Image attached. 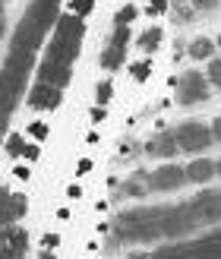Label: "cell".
Wrapping results in <instances>:
<instances>
[{
    "mask_svg": "<svg viewBox=\"0 0 221 259\" xmlns=\"http://www.w3.org/2000/svg\"><path fill=\"white\" fill-rule=\"evenodd\" d=\"M152 76H155V60L152 57H139L136 63H129V79L136 85H146Z\"/></svg>",
    "mask_w": 221,
    "mask_h": 259,
    "instance_id": "13",
    "label": "cell"
},
{
    "mask_svg": "<svg viewBox=\"0 0 221 259\" xmlns=\"http://www.w3.org/2000/svg\"><path fill=\"white\" fill-rule=\"evenodd\" d=\"M174 139H177L180 152H190L193 158H199V155H202L205 149H212V142H215L212 126H205V123H199V120H187V123L174 126Z\"/></svg>",
    "mask_w": 221,
    "mask_h": 259,
    "instance_id": "1",
    "label": "cell"
},
{
    "mask_svg": "<svg viewBox=\"0 0 221 259\" xmlns=\"http://www.w3.org/2000/svg\"><path fill=\"white\" fill-rule=\"evenodd\" d=\"M38 158H41V146H38V142H32V146L25 149V155H22V161H29V164H35Z\"/></svg>",
    "mask_w": 221,
    "mask_h": 259,
    "instance_id": "27",
    "label": "cell"
},
{
    "mask_svg": "<svg viewBox=\"0 0 221 259\" xmlns=\"http://www.w3.org/2000/svg\"><path fill=\"white\" fill-rule=\"evenodd\" d=\"M187 167V184H209V180H215L218 174H215V161L212 158H202V155H199V158H193L190 164H184Z\"/></svg>",
    "mask_w": 221,
    "mask_h": 259,
    "instance_id": "9",
    "label": "cell"
},
{
    "mask_svg": "<svg viewBox=\"0 0 221 259\" xmlns=\"http://www.w3.org/2000/svg\"><path fill=\"white\" fill-rule=\"evenodd\" d=\"M60 101H63V92L57 85L38 82L29 92V98H25V105H29V111H35V114H51V111L60 108Z\"/></svg>",
    "mask_w": 221,
    "mask_h": 259,
    "instance_id": "4",
    "label": "cell"
},
{
    "mask_svg": "<svg viewBox=\"0 0 221 259\" xmlns=\"http://www.w3.org/2000/svg\"><path fill=\"white\" fill-rule=\"evenodd\" d=\"M70 67L67 63H60V60H54V57H48L45 54V60L38 63V82H48V85H57V89H63L70 82Z\"/></svg>",
    "mask_w": 221,
    "mask_h": 259,
    "instance_id": "6",
    "label": "cell"
},
{
    "mask_svg": "<svg viewBox=\"0 0 221 259\" xmlns=\"http://www.w3.org/2000/svg\"><path fill=\"white\" fill-rule=\"evenodd\" d=\"M60 243H63V237L57 234V231H45V234H41V250H51V253H54Z\"/></svg>",
    "mask_w": 221,
    "mask_h": 259,
    "instance_id": "23",
    "label": "cell"
},
{
    "mask_svg": "<svg viewBox=\"0 0 221 259\" xmlns=\"http://www.w3.org/2000/svg\"><path fill=\"white\" fill-rule=\"evenodd\" d=\"M212 98V82L209 76L199 73V70H187L180 76V85H177V105L180 108H193V105H205Z\"/></svg>",
    "mask_w": 221,
    "mask_h": 259,
    "instance_id": "2",
    "label": "cell"
},
{
    "mask_svg": "<svg viewBox=\"0 0 221 259\" xmlns=\"http://www.w3.org/2000/svg\"><path fill=\"white\" fill-rule=\"evenodd\" d=\"M212 136H215V142H221V114L212 120Z\"/></svg>",
    "mask_w": 221,
    "mask_h": 259,
    "instance_id": "31",
    "label": "cell"
},
{
    "mask_svg": "<svg viewBox=\"0 0 221 259\" xmlns=\"http://www.w3.org/2000/svg\"><path fill=\"white\" fill-rule=\"evenodd\" d=\"M29 146H32V139L25 136V130H10V133H7V146H4L7 161H22V155H25Z\"/></svg>",
    "mask_w": 221,
    "mask_h": 259,
    "instance_id": "12",
    "label": "cell"
},
{
    "mask_svg": "<svg viewBox=\"0 0 221 259\" xmlns=\"http://www.w3.org/2000/svg\"><path fill=\"white\" fill-rule=\"evenodd\" d=\"M82 196H85L82 184H67V187H63V199H67V202H79Z\"/></svg>",
    "mask_w": 221,
    "mask_h": 259,
    "instance_id": "25",
    "label": "cell"
},
{
    "mask_svg": "<svg viewBox=\"0 0 221 259\" xmlns=\"http://www.w3.org/2000/svg\"><path fill=\"white\" fill-rule=\"evenodd\" d=\"M184 54H187V45H184V41H174V48H171V60H180Z\"/></svg>",
    "mask_w": 221,
    "mask_h": 259,
    "instance_id": "30",
    "label": "cell"
},
{
    "mask_svg": "<svg viewBox=\"0 0 221 259\" xmlns=\"http://www.w3.org/2000/svg\"><path fill=\"white\" fill-rule=\"evenodd\" d=\"M54 218H57V222H70V218H73V209H70V205H60V209L54 212Z\"/></svg>",
    "mask_w": 221,
    "mask_h": 259,
    "instance_id": "29",
    "label": "cell"
},
{
    "mask_svg": "<svg viewBox=\"0 0 221 259\" xmlns=\"http://www.w3.org/2000/svg\"><path fill=\"white\" fill-rule=\"evenodd\" d=\"M218 4L221 0H190V7L196 13H212V10H218Z\"/></svg>",
    "mask_w": 221,
    "mask_h": 259,
    "instance_id": "26",
    "label": "cell"
},
{
    "mask_svg": "<svg viewBox=\"0 0 221 259\" xmlns=\"http://www.w3.org/2000/svg\"><path fill=\"white\" fill-rule=\"evenodd\" d=\"M215 174H218V177H221V158H218V161H215Z\"/></svg>",
    "mask_w": 221,
    "mask_h": 259,
    "instance_id": "33",
    "label": "cell"
},
{
    "mask_svg": "<svg viewBox=\"0 0 221 259\" xmlns=\"http://www.w3.org/2000/svg\"><path fill=\"white\" fill-rule=\"evenodd\" d=\"M146 152H149V155H158V158H164V161H171L174 155L180 152L177 139H174V130H171V133H161V136L149 139V142H146Z\"/></svg>",
    "mask_w": 221,
    "mask_h": 259,
    "instance_id": "11",
    "label": "cell"
},
{
    "mask_svg": "<svg viewBox=\"0 0 221 259\" xmlns=\"http://www.w3.org/2000/svg\"><path fill=\"white\" fill-rule=\"evenodd\" d=\"M193 215H196V222H218L221 218V193H202V196L193 199Z\"/></svg>",
    "mask_w": 221,
    "mask_h": 259,
    "instance_id": "7",
    "label": "cell"
},
{
    "mask_svg": "<svg viewBox=\"0 0 221 259\" xmlns=\"http://www.w3.org/2000/svg\"><path fill=\"white\" fill-rule=\"evenodd\" d=\"M38 259H57V253H51V250H41V253H38Z\"/></svg>",
    "mask_w": 221,
    "mask_h": 259,
    "instance_id": "32",
    "label": "cell"
},
{
    "mask_svg": "<svg viewBox=\"0 0 221 259\" xmlns=\"http://www.w3.org/2000/svg\"><path fill=\"white\" fill-rule=\"evenodd\" d=\"M51 133H54V126H51V120H45V117L25 123V136H29L32 142H38V146H45V142L51 139Z\"/></svg>",
    "mask_w": 221,
    "mask_h": 259,
    "instance_id": "14",
    "label": "cell"
},
{
    "mask_svg": "<svg viewBox=\"0 0 221 259\" xmlns=\"http://www.w3.org/2000/svg\"><path fill=\"white\" fill-rule=\"evenodd\" d=\"M171 16H174L180 25H187L193 16H196V10L190 7V0H171Z\"/></svg>",
    "mask_w": 221,
    "mask_h": 259,
    "instance_id": "18",
    "label": "cell"
},
{
    "mask_svg": "<svg viewBox=\"0 0 221 259\" xmlns=\"http://www.w3.org/2000/svg\"><path fill=\"white\" fill-rule=\"evenodd\" d=\"M215 41H218V48H221V32H218V38H215Z\"/></svg>",
    "mask_w": 221,
    "mask_h": 259,
    "instance_id": "34",
    "label": "cell"
},
{
    "mask_svg": "<svg viewBox=\"0 0 221 259\" xmlns=\"http://www.w3.org/2000/svg\"><path fill=\"white\" fill-rule=\"evenodd\" d=\"M10 177L16 180V184H29V180H32V164L29 161H16L13 171H10Z\"/></svg>",
    "mask_w": 221,
    "mask_h": 259,
    "instance_id": "20",
    "label": "cell"
},
{
    "mask_svg": "<svg viewBox=\"0 0 221 259\" xmlns=\"http://www.w3.org/2000/svg\"><path fill=\"white\" fill-rule=\"evenodd\" d=\"M82 142L89 149H95V146H101V130H89V133L82 136Z\"/></svg>",
    "mask_w": 221,
    "mask_h": 259,
    "instance_id": "28",
    "label": "cell"
},
{
    "mask_svg": "<svg viewBox=\"0 0 221 259\" xmlns=\"http://www.w3.org/2000/svg\"><path fill=\"white\" fill-rule=\"evenodd\" d=\"M164 13H171V0H146L142 4V16L146 19H161Z\"/></svg>",
    "mask_w": 221,
    "mask_h": 259,
    "instance_id": "16",
    "label": "cell"
},
{
    "mask_svg": "<svg viewBox=\"0 0 221 259\" xmlns=\"http://www.w3.org/2000/svg\"><path fill=\"white\" fill-rule=\"evenodd\" d=\"M133 45L142 51V57H152L155 51H158V48L164 45V29H161L158 22H152L149 29H142V32L136 35V41H133Z\"/></svg>",
    "mask_w": 221,
    "mask_h": 259,
    "instance_id": "8",
    "label": "cell"
},
{
    "mask_svg": "<svg viewBox=\"0 0 221 259\" xmlns=\"http://www.w3.org/2000/svg\"><path fill=\"white\" fill-rule=\"evenodd\" d=\"M139 13H142V7H136V4H123L120 10L114 13V22H117V25H129V22L139 16Z\"/></svg>",
    "mask_w": 221,
    "mask_h": 259,
    "instance_id": "19",
    "label": "cell"
},
{
    "mask_svg": "<svg viewBox=\"0 0 221 259\" xmlns=\"http://www.w3.org/2000/svg\"><path fill=\"white\" fill-rule=\"evenodd\" d=\"M196 222L193 209H161V218H158V231L164 237H177V234H187Z\"/></svg>",
    "mask_w": 221,
    "mask_h": 259,
    "instance_id": "5",
    "label": "cell"
},
{
    "mask_svg": "<svg viewBox=\"0 0 221 259\" xmlns=\"http://www.w3.org/2000/svg\"><path fill=\"white\" fill-rule=\"evenodd\" d=\"M92 171H95V161L89 158V155L76 158V164H73V174H76V177H85V174H92Z\"/></svg>",
    "mask_w": 221,
    "mask_h": 259,
    "instance_id": "22",
    "label": "cell"
},
{
    "mask_svg": "<svg viewBox=\"0 0 221 259\" xmlns=\"http://www.w3.org/2000/svg\"><path fill=\"white\" fill-rule=\"evenodd\" d=\"M215 51H218V41L215 38H209V35H196V38H190L187 41V57L190 60H215Z\"/></svg>",
    "mask_w": 221,
    "mask_h": 259,
    "instance_id": "10",
    "label": "cell"
},
{
    "mask_svg": "<svg viewBox=\"0 0 221 259\" xmlns=\"http://www.w3.org/2000/svg\"><path fill=\"white\" fill-rule=\"evenodd\" d=\"M187 184V167H180L177 161H161L155 171H149V190L155 193H171Z\"/></svg>",
    "mask_w": 221,
    "mask_h": 259,
    "instance_id": "3",
    "label": "cell"
},
{
    "mask_svg": "<svg viewBox=\"0 0 221 259\" xmlns=\"http://www.w3.org/2000/svg\"><path fill=\"white\" fill-rule=\"evenodd\" d=\"M105 120H108V108H98V105L89 108V123H92V130H98Z\"/></svg>",
    "mask_w": 221,
    "mask_h": 259,
    "instance_id": "24",
    "label": "cell"
},
{
    "mask_svg": "<svg viewBox=\"0 0 221 259\" xmlns=\"http://www.w3.org/2000/svg\"><path fill=\"white\" fill-rule=\"evenodd\" d=\"M95 4H98V0H70V4H67V13H70V16H76V19H89V16H92V10H95Z\"/></svg>",
    "mask_w": 221,
    "mask_h": 259,
    "instance_id": "17",
    "label": "cell"
},
{
    "mask_svg": "<svg viewBox=\"0 0 221 259\" xmlns=\"http://www.w3.org/2000/svg\"><path fill=\"white\" fill-rule=\"evenodd\" d=\"M205 76H209L212 89H218V92H221V57H215V60L209 63V70H205Z\"/></svg>",
    "mask_w": 221,
    "mask_h": 259,
    "instance_id": "21",
    "label": "cell"
},
{
    "mask_svg": "<svg viewBox=\"0 0 221 259\" xmlns=\"http://www.w3.org/2000/svg\"><path fill=\"white\" fill-rule=\"evenodd\" d=\"M92 95H95V105H98V108H108V105H111V101H114V79H111V76H105V79L95 82Z\"/></svg>",
    "mask_w": 221,
    "mask_h": 259,
    "instance_id": "15",
    "label": "cell"
}]
</instances>
